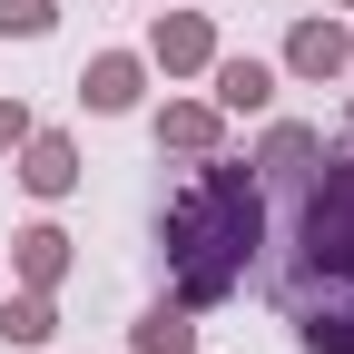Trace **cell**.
<instances>
[{
  "label": "cell",
  "mask_w": 354,
  "mask_h": 354,
  "mask_svg": "<svg viewBox=\"0 0 354 354\" xmlns=\"http://www.w3.org/2000/svg\"><path fill=\"white\" fill-rule=\"evenodd\" d=\"M295 246H305V276L354 286V158H335V167H305Z\"/></svg>",
  "instance_id": "2"
},
{
  "label": "cell",
  "mask_w": 354,
  "mask_h": 354,
  "mask_svg": "<svg viewBox=\"0 0 354 354\" xmlns=\"http://www.w3.org/2000/svg\"><path fill=\"white\" fill-rule=\"evenodd\" d=\"M59 266H69V236H59V227H30V236H20V276H30L39 295L59 286Z\"/></svg>",
  "instance_id": "9"
},
{
  "label": "cell",
  "mask_w": 354,
  "mask_h": 354,
  "mask_svg": "<svg viewBox=\"0 0 354 354\" xmlns=\"http://www.w3.org/2000/svg\"><path fill=\"white\" fill-rule=\"evenodd\" d=\"M295 325H305V354H354V286H335L325 305L295 295Z\"/></svg>",
  "instance_id": "3"
},
{
  "label": "cell",
  "mask_w": 354,
  "mask_h": 354,
  "mask_svg": "<svg viewBox=\"0 0 354 354\" xmlns=\"http://www.w3.org/2000/svg\"><path fill=\"white\" fill-rule=\"evenodd\" d=\"M79 99H88V109H128V99H138V59H88Z\"/></svg>",
  "instance_id": "7"
},
{
  "label": "cell",
  "mask_w": 354,
  "mask_h": 354,
  "mask_svg": "<svg viewBox=\"0 0 354 354\" xmlns=\"http://www.w3.org/2000/svg\"><path fill=\"white\" fill-rule=\"evenodd\" d=\"M256 227H266L256 177H246V167H227V158H207V177H197V187L167 207V266H177V305H227V295L246 286Z\"/></svg>",
  "instance_id": "1"
},
{
  "label": "cell",
  "mask_w": 354,
  "mask_h": 354,
  "mask_svg": "<svg viewBox=\"0 0 354 354\" xmlns=\"http://www.w3.org/2000/svg\"><path fill=\"white\" fill-rule=\"evenodd\" d=\"M344 10H354V0H344Z\"/></svg>",
  "instance_id": "16"
},
{
  "label": "cell",
  "mask_w": 354,
  "mask_h": 354,
  "mask_svg": "<svg viewBox=\"0 0 354 354\" xmlns=\"http://www.w3.org/2000/svg\"><path fill=\"white\" fill-rule=\"evenodd\" d=\"M0 344H50V295H0Z\"/></svg>",
  "instance_id": "8"
},
{
  "label": "cell",
  "mask_w": 354,
  "mask_h": 354,
  "mask_svg": "<svg viewBox=\"0 0 354 354\" xmlns=\"http://www.w3.org/2000/svg\"><path fill=\"white\" fill-rule=\"evenodd\" d=\"M20 138H30V109H20V99H0V158H10Z\"/></svg>",
  "instance_id": "15"
},
{
  "label": "cell",
  "mask_w": 354,
  "mask_h": 354,
  "mask_svg": "<svg viewBox=\"0 0 354 354\" xmlns=\"http://www.w3.org/2000/svg\"><path fill=\"white\" fill-rule=\"evenodd\" d=\"M286 59H295L305 79H335V69H344L354 50H344V30H335V20H305V30L286 39Z\"/></svg>",
  "instance_id": "4"
},
{
  "label": "cell",
  "mask_w": 354,
  "mask_h": 354,
  "mask_svg": "<svg viewBox=\"0 0 354 354\" xmlns=\"http://www.w3.org/2000/svg\"><path fill=\"white\" fill-rule=\"evenodd\" d=\"M20 177H30L39 197H59L69 177H79V158H69V138H30V158H20Z\"/></svg>",
  "instance_id": "10"
},
{
  "label": "cell",
  "mask_w": 354,
  "mask_h": 354,
  "mask_svg": "<svg viewBox=\"0 0 354 354\" xmlns=\"http://www.w3.org/2000/svg\"><path fill=\"white\" fill-rule=\"evenodd\" d=\"M138 354H197V325H187V305H158V315L138 325Z\"/></svg>",
  "instance_id": "11"
},
{
  "label": "cell",
  "mask_w": 354,
  "mask_h": 354,
  "mask_svg": "<svg viewBox=\"0 0 354 354\" xmlns=\"http://www.w3.org/2000/svg\"><path fill=\"white\" fill-rule=\"evenodd\" d=\"M158 138H177V148H207V138H216V109H167V118H158Z\"/></svg>",
  "instance_id": "14"
},
{
  "label": "cell",
  "mask_w": 354,
  "mask_h": 354,
  "mask_svg": "<svg viewBox=\"0 0 354 354\" xmlns=\"http://www.w3.org/2000/svg\"><path fill=\"white\" fill-rule=\"evenodd\" d=\"M158 69H207V20H197V10L158 20Z\"/></svg>",
  "instance_id": "6"
},
{
  "label": "cell",
  "mask_w": 354,
  "mask_h": 354,
  "mask_svg": "<svg viewBox=\"0 0 354 354\" xmlns=\"http://www.w3.org/2000/svg\"><path fill=\"white\" fill-rule=\"evenodd\" d=\"M266 99H276L266 59H216V109H266Z\"/></svg>",
  "instance_id": "5"
},
{
  "label": "cell",
  "mask_w": 354,
  "mask_h": 354,
  "mask_svg": "<svg viewBox=\"0 0 354 354\" xmlns=\"http://www.w3.org/2000/svg\"><path fill=\"white\" fill-rule=\"evenodd\" d=\"M50 20H59L50 0H0V39H39Z\"/></svg>",
  "instance_id": "13"
},
{
  "label": "cell",
  "mask_w": 354,
  "mask_h": 354,
  "mask_svg": "<svg viewBox=\"0 0 354 354\" xmlns=\"http://www.w3.org/2000/svg\"><path fill=\"white\" fill-rule=\"evenodd\" d=\"M315 167V128H276L266 138V177H305Z\"/></svg>",
  "instance_id": "12"
}]
</instances>
